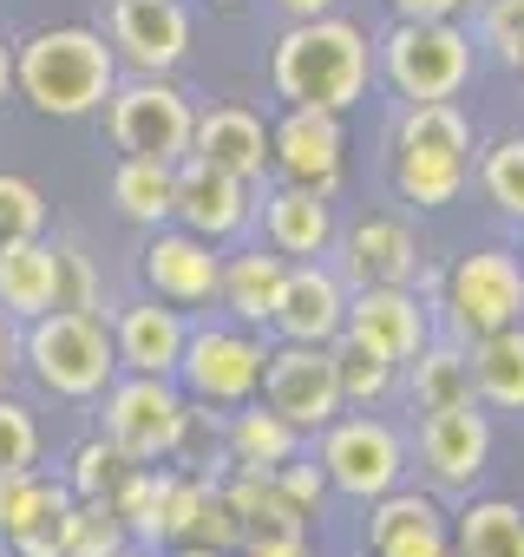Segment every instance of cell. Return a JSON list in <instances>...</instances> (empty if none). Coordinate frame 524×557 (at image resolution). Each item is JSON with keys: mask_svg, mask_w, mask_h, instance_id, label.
Wrapping results in <instances>:
<instances>
[{"mask_svg": "<svg viewBox=\"0 0 524 557\" xmlns=\"http://www.w3.org/2000/svg\"><path fill=\"white\" fill-rule=\"evenodd\" d=\"M380 79L367 27L322 14V21H289L270 53V86L283 106H315V112H354L367 86Z\"/></svg>", "mask_w": 524, "mask_h": 557, "instance_id": "6da1fadb", "label": "cell"}, {"mask_svg": "<svg viewBox=\"0 0 524 557\" xmlns=\"http://www.w3.org/2000/svg\"><path fill=\"white\" fill-rule=\"evenodd\" d=\"M14 86L40 119H92L118 92V47L92 27H40L14 53Z\"/></svg>", "mask_w": 524, "mask_h": 557, "instance_id": "7a4b0ae2", "label": "cell"}, {"mask_svg": "<svg viewBox=\"0 0 524 557\" xmlns=\"http://www.w3.org/2000/svg\"><path fill=\"white\" fill-rule=\"evenodd\" d=\"M21 355L34 381L60 400H99L118 381V342L99 309H47L40 322H27Z\"/></svg>", "mask_w": 524, "mask_h": 557, "instance_id": "3957f363", "label": "cell"}, {"mask_svg": "<svg viewBox=\"0 0 524 557\" xmlns=\"http://www.w3.org/2000/svg\"><path fill=\"white\" fill-rule=\"evenodd\" d=\"M374 66L400 92V106L459 99L478 73V40L459 21H394L387 34H374Z\"/></svg>", "mask_w": 524, "mask_h": 557, "instance_id": "277c9868", "label": "cell"}, {"mask_svg": "<svg viewBox=\"0 0 524 557\" xmlns=\"http://www.w3.org/2000/svg\"><path fill=\"white\" fill-rule=\"evenodd\" d=\"M270 329H242V322H203L184 342L177 361V387L190 394V407H249L262 394V368H270Z\"/></svg>", "mask_w": 524, "mask_h": 557, "instance_id": "5b68a950", "label": "cell"}, {"mask_svg": "<svg viewBox=\"0 0 524 557\" xmlns=\"http://www.w3.org/2000/svg\"><path fill=\"white\" fill-rule=\"evenodd\" d=\"M99 420H105V440L138 459V466H158L171 459L184 440H190V394L171 381V374H118L105 394H99Z\"/></svg>", "mask_w": 524, "mask_h": 557, "instance_id": "8992f818", "label": "cell"}, {"mask_svg": "<svg viewBox=\"0 0 524 557\" xmlns=\"http://www.w3.org/2000/svg\"><path fill=\"white\" fill-rule=\"evenodd\" d=\"M315 459H322V472H328V492H341V498H354V505L387 498L394 485H407V466H413L400 426L380 420V413H367V407L328 420Z\"/></svg>", "mask_w": 524, "mask_h": 557, "instance_id": "52a82bcc", "label": "cell"}, {"mask_svg": "<svg viewBox=\"0 0 524 557\" xmlns=\"http://www.w3.org/2000/svg\"><path fill=\"white\" fill-rule=\"evenodd\" d=\"M524 322V256L504 243L465 249L446 275V329L459 342H485Z\"/></svg>", "mask_w": 524, "mask_h": 557, "instance_id": "ba28073f", "label": "cell"}, {"mask_svg": "<svg viewBox=\"0 0 524 557\" xmlns=\"http://www.w3.org/2000/svg\"><path fill=\"white\" fill-rule=\"evenodd\" d=\"M105 125H112V145L125 158L184 164L190 158V132H197V106L171 86V73H132L105 99Z\"/></svg>", "mask_w": 524, "mask_h": 557, "instance_id": "9c48e42d", "label": "cell"}, {"mask_svg": "<svg viewBox=\"0 0 524 557\" xmlns=\"http://www.w3.org/2000/svg\"><path fill=\"white\" fill-rule=\"evenodd\" d=\"M262 407H276L296 433H322L328 420L348 413L341 400V374H335V348H309V342H276L270 368H262Z\"/></svg>", "mask_w": 524, "mask_h": 557, "instance_id": "30bf717a", "label": "cell"}, {"mask_svg": "<svg viewBox=\"0 0 524 557\" xmlns=\"http://www.w3.org/2000/svg\"><path fill=\"white\" fill-rule=\"evenodd\" d=\"M413 453H420V472H426L433 492H472L478 472L491 466V413H485V400L420 413Z\"/></svg>", "mask_w": 524, "mask_h": 557, "instance_id": "8fae6325", "label": "cell"}, {"mask_svg": "<svg viewBox=\"0 0 524 557\" xmlns=\"http://www.w3.org/2000/svg\"><path fill=\"white\" fill-rule=\"evenodd\" d=\"M138 269H145L151 296H164L177 309H210L216 283H223V243H210L184 223H158L138 249Z\"/></svg>", "mask_w": 524, "mask_h": 557, "instance_id": "7c38bea8", "label": "cell"}, {"mask_svg": "<svg viewBox=\"0 0 524 557\" xmlns=\"http://www.w3.org/2000/svg\"><path fill=\"white\" fill-rule=\"evenodd\" d=\"M270 158H276V177L335 197L341 177H348V125H341V112L289 106V112L270 125Z\"/></svg>", "mask_w": 524, "mask_h": 557, "instance_id": "4fadbf2b", "label": "cell"}, {"mask_svg": "<svg viewBox=\"0 0 524 557\" xmlns=\"http://www.w3.org/2000/svg\"><path fill=\"white\" fill-rule=\"evenodd\" d=\"M348 275L328 269V262H289L283 275V296H276V315H270V335L276 342H309V348H335L348 335Z\"/></svg>", "mask_w": 524, "mask_h": 557, "instance_id": "5bb4252c", "label": "cell"}, {"mask_svg": "<svg viewBox=\"0 0 524 557\" xmlns=\"http://www.w3.org/2000/svg\"><path fill=\"white\" fill-rule=\"evenodd\" d=\"M367 557H459L452 550V511L439 492L394 485L367 505Z\"/></svg>", "mask_w": 524, "mask_h": 557, "instance_id": "9a60e30c", "label": "cell"}, {"mask_svg": "<svg viewBox=\"0 0 524 557\" xmlns=\"http://www.w3.org/2000/svg\"><path fill=\"white\" fill-rule=\"evenodd\" d=\"M348 335L407 368L433 342V309L420 302L413 283H367V289L348 296Z\"/></svg>", "mask_w": 524, "mask_h": 557, "instance_id": "2e32d148", "label": "cell"}, {"mask_svg": "<svg viewBox=\"0 0 524 557\" xmlns=\"http://www.w3.org/2000/svg\"><path fill=\"white\" fill-rule=\"evenodd\" d=\"M341 275L348 289H367V283H420L426 275V249H420V230L394 210H374L361 223H348L341 236Z\"/></svg>", "mask_w": 524, "mask_h": 557, "instance_id": "e0dca14e", "label": "cell"}, {"mask_svg": "<svg viewBox=\"0 0 524 557\" xmlns=\"http://www.w3.org/2000/svg\"><path fill=\"white\" fill-rule=\"evenodd\" d=\"M118 66L132 73H177L190 53V8L184 0H112V21H105Z\"/></svg>", "mask_w": 524, "mask_h": 557, "instance_id": "ac0fdd59", "label": "cell"}, {"mask_svg": "<svg viewBox=\"0 0 524 557\" xmlns=\"http://www.w3.org/2000/svg\"><path fill=\"white\" fill-rule=\"evenodd\" d=\"M255 210H262V243H270L276 256H289V262H322L335 249V236H341L335 197H322L309 184H289V177H276L270 190H262Z\"/></svg>", "mask_w": 524, "mask_h": 557, "instance_id": "d6986e66", "label": "cell"}, {"mask_svg": "<svg viewBox=\"0 0 524 557\" xmlns=\"http://www.w3.org/2000/svg\"><path fill=\"white\" fill-rule=\"evenodd\" d=\"M177 223L210 236V243H236L249 223H255V184L216 171L210 158H184L177 164Z\"/></svg>", "mask_w": 524, "mask_h": 557, "instance_id": "ffe728a7", "label": "cell"}, {"mask_svg": "<svg viewBox=\"0 0 524 557\" xmlns=\"http://www.w3.org/2000/svg\"><path fill=\"white\" fill-rule=\"evenodd\" d=\"M112 342H118V374H171L177 381L190 315L164 296H145V302H125L112 315Z\"/></svg>", "mask_w": 524, "mask_h": 557, "instance_id": "44dd1931", "label": "cell"}, {"mask_svg": "<svg viewBox=\"0 0 524 557\" xmlns=\"http://www.w3.org/2000/svg\"><path fill=\"white\" fill-rule=\"evenodd\" d=\"M190 151H197V158H210L216 171H229V177L255 184V190L276 177V158H270V119L249 112V106H210V112H197Z\"/></svg>", "mask_w": 524, "mask_h": 557, "instance_id": "7402d4cb", "label": "cell"}, {"mask_svg": "<svg viewBox=\"0 0 524 557\" xmlns=\"http://www.w3.org/2000/svg\"><path fill=\"white\" fill-rule=\"evenodd\" d=\"M47 309H60V243L27 236L0 249V315L14 322H40Z\"/></svg>", "mask_w": 524, "mask_h": 557, "instance_id": "603a6c76", "label": "cell"}, {"mask_svg": "<svg viewBox=\"0 0 524 557\" xmlns=\"http://www.w3.org/2000/svg\"><path fill=\"white\" fill-rule=\"evenodd\" d=\"M283 275H289V256H276L270 243L262 249H236L223 256V283H216V309L242 329H270L276 315V296H283Z\"/></svg>", "mask_w": 524, "mask_h": 557, "instance_id": "cb8c5ba5", "label": "cell"}, {"mask_svg": "<svg viewBox=\"0 0 524 557\" xmlns=\"http://www.w3.org/2000/svg\"><path fill=\"white\" fill-rule=\"evenodd\" d=\"M223 453H229V472H276L302 453V433L276 413V407H229V426H223Z\"/></svg>", "mask_w": 524, "mask_h": 557, "instance_id": "d4e9b609", "label": "cell"}, {"mask_svg": "<svg viewBox=\"0 0 524 557\" xmlns=\"http://www.w3.org/2000/svg\"><path fill=\"white\" fill-rule=\"evenodd\" d=\"M400 381H407V400H413L420 413L478 400V387H472V342H459V335L439 342V335H433V342L400 368Z\"/></svg>", "mask_w": 524, "mask_h": 557, "instance_id": "484cf974", "label": "cell"}, {"mask_svg": "<svg viewBox=\"0 0 524 557\" xmlns=\"http://www.w3.org/2000/svg\"><path fill=\"white\" fill-rule=\"evenodd\" d=\"M112 203L138 230L177 223V164H164V158H118L112 164Z\"/></svg>", "mask_w": 524, "mask_h": 557, "instance_id": "4316f807", "label": "cell"}, {"mask_svg": "<svg viewBox=\"0 0 524 557\" xmlns=\"http://www.w3.org/2000/svg\"><path fill=\"white\" fill-rule=\"evenodd\" d=\"M459 557H524V505L517 498H465L452 511Z\"/></svg>", "mask_w": 524, "mask_h": 557, "instance_id": "83f0119b", "label": "cell"}, {"mask_svg": "<svg viewBox=\"0 0 524 557\" xmlns=\"http://www.w3.org/2000/svg\"><path fill=\"white\" fill-rule=\"evenodd\" d=\"M223 492H229V505L242 518V537H309V518L276 485V472H229Z\"/></svg>", "mask_w": 524, "mask_h": 557, "instance_id": "f1b7e54d", "label": "cell"}, {"mask_svg": "<svg viewBox=\"0 0 524 557\" xmlns=\"http://www.w3.org/2000/svg\"><path fill=\"white\" fill-rule=\"evenodd\" d=\"M394 151H426V158H465V164H472V119L459 112V99L400 106V119H394Z\"/></svg>", "mask_w": 524, "mask_h": 557, "instance_id": "f546056e", "label": "cell"}, {"mask_svg": "<svg viewBox=\"0 0 524 557\" xmlns=\"http://www.w3.org/2000/svg\"><path fill=\"white\" fill-rule=\"evenodd\" d=\"M472 387L491 413H524V322L472 342Z\"/></svg>", "mask_w": 524, "mask_h": 557, "instance_id": "4dcf8cb0", "label": "cell"}, {"mask_svg": "<svg viewBox=\"0 0 524 557\" xmlns=\"http://www.w3.org/2000/svg\"><path fill=\"white\" fill-rule=\"evenodd\" d=\"M73 511H79L73 485H66V479H40L34 498H27V511H21V524L8 531V544H14L21 557H66Z\"/></svg>", "mask_w": 524, "mask_h": 557, "instance_id": "1f68e13d", "label": "cell"}, {"mask_svg": "<svg viewBox=\"0 0 524 557\" xmlns=\"http://www.w3.org/2000/svg\"><path fill=\"white\" fill-rule=\"evenodd\" d=\"M465 184H472V164H465V158L394 151V190H400V203H413V210H446V203L465 197Z\"/></svg>", "mask_w": 524, "mask_h": 557, "instance_id": "d6a6232c", "label": "cell"}, {"mask_svg": "<svg viewBox=\"0 0 524 557\" xmlns=\"http://www.w3.org/2000/svg\"><path fill=\"white\" fill-rule=\"evenodd\" d=\"M171 485H177V472H158V466H132V472H125V485L112 492V505H118V518L132 524V544H164Z\"/></svg>", "mask_w": 524, "mask_h": 557, "instance_id": "836d02e7", "label": "cell"}, {"mask_svg": "<svg viewBox=\"0 0 524 557\" xmlns=\"http://www.w3.org/2000/svg\"><path fill=\"white\" fill-rule=\"evenodd\" d=\"M335 374H341V400H348V407H380V400L400 387V361L374 355V348L354 342V335L335 342Z\"/></svg>", "mask_w": 524, "mask_h": 557, "instance_id": "e575fe53", "label": "cell"}, {"mask_svg": "<svg viewBox=\"0 0 524 557\" xmlns=\"http://www.w3.org/2000/svg\"><path fill=\"white\" fill-rule=\"evenodd\" d=\"M478 190H485V203H491L498 216L524 223V132L498 138V145L478 158Z\"/></svg>", "mask_w": 524, "mask_h": 557, "instance_id": "d590c367", "label": "cell"}, {"mask_svg": "<svg viewBox=\"0 0 524 557\" xmlns=\"http://www.w3.org/2000/svg\"><path fill=\"white\" fill-rule=\"evenodd\" d=\"M478 53L504 73H524V0H478Z\"/></svg>", "mask_w": 524, "mask_h": 557, "instance_id": "8d00e7d4", "label": "cell"}, {"mask_svg": "<svg viewBox=\"0 0 524 557\" xmlns=\"http://www.w3.org/2000/svg\"><path fill=\"white\" fill-rule=\"evenodd\" d=\"M118 550H132V524L118 518V505L112 498H79L66 557H118Z\"/></svg>", "mask_w": 524, "mask_h": 557, "instance_id": "74e56055", "label": "cell"}, {"mask_svg": "<svg viewBox=\"0 0 524 557\" xmlns=\"http://www.w3.org/2000/svg\"><path fill=\"white\" fill-rule=\"evenodd\" d=\"M138 459H125L105 433L99 440H86L79 453H73V472H66V485H73V498H112L118 485H125V472H132Z\"/></svg>", "mask_w": 524, "mask_h": 557, "instance_id": "f35d334b", "label": "cell"}, {"mask_svg": "<svg viewBox=\"0 0 524 557\" xmlns=\"http://www.w3.org/2000/svg\"><path fill=\"white\" fill-rule=\"evenodd\" d=\"M40 230H47V197H40L27 177L0 171V249H8V243H27V236H40Z\"/></svg>", "mask_w": 524, "mask_h": 557, "instance_id": "ab89813d", "label": "cell"}, {"mask_svg": "<svg viewBox=\"0 0 524 557\" xmlns=\"http://www.w3.org/2000/svg\"><path fill=\"white\" fill-rule=\"evenodd\" d=\"M190 544H210V550H242V518L223 492V479H203V505H197V524H190Z\"/></svg>", "mask_w": 524, "mask_h": 557, "instance_id": "60d3db41", "label": "cell"}, {"mask_svg": "<svg viewBox=\"0 0 524 557\" xmlns=\"http://www.w3.org/2000/svg\"><path fill=\"white\" fill-rule=\"evenodd\" d=\"M40 459V426L21 400L0 394V466H34Z\"/></svg>", "mask_w": 524, "mask_h": 557, "instance_id": "b9f144b4", "label": "cell"}, {"mask_svg": "<svg viewBox=\"0 0 524 557\" xmlns=\"http://www.w3.org/2000/svg\"><path fill=\"white\" fill-rule=\"evenodd\" d=\"M60 309H99V269L79 243H60Z\"/></svg>", "mask_w": 524, "mask_h": 557, "instance_id": "7bdbcfd3", "label": "cell"}, {"mask_svg": "<svg viewBox=\"0 0 524 557\" xmlns=\"http://www.w3.org/2000/svg\"><path fill=\"white\" fill-rule=\"evenodd\" d=\"M276 485L296 498V511L302 518H322V505H328V472H322V459H289V466H276Z\"/></svg>", "mask_w": 524, "mask_h": 557, "instance_id": "ee69618b", "label": "cell"}, {"mask_svg": "<svg viewBox=\"0 0 524 557\" xmlns=\"http://www.w3.org/2000/svg\"><path fill=\"white\" fill-rule=\"evenodd\" d=\"M34 485H40V472H34V466H0V537L21 524V511H27Z\"/></svg>", "mask_w": 524, "mask_h": 557, "instance_id": "f6af8a7d", "label": "cell"}, {"mask_svg": "<svg viewBox=\"0 0 524 557\" xmlns=\"http://www.w3.org/2000/svg\"><path fill=\"white\" fill-rule=\"evenodd\" d=\"M197 505H203V479H177V485H171V518H164V544H190Z\"/></svg>", "mask_w": 524, "mask_h": 557, "instance_id": "bcb514c9", "label": "cell"}, {"mask_svg": "<svg viewBox=\"0 0 524 557\" xmlns=\"http://www.w3.org/2000/svg\"><path fill=\"white\" fill-rule=\"evenodd\" d=\"M394 21H459L472 0H387Z\"/></svg>", "mask_w": 524, "mask_h": 557, "instance_id": "7dc6e473", "label": "cell"}, {"mask_svg": "<svg viewBox=\"0 0 524 557\" xmlns=\"http://www.w3.org/2000/svg\"><path fill=\"white\" fill-rule=\"evenodd\" d=\"M236 557H315L309 537H242Z\"/></svg>", "mask_w": 524, "mask_h": 557, "instance_id": "c3c4849f", "label": "cell"}, {"mask_svg": "<svg viewBox=\"0 0 524 557\" xmlns=\"http://www.w3.org/2000/svg\"><path fill=\"white\" fill-rule=\"evenodd\" d=\"M341 0H276V14L283 21H322V14H335Z\"/></svg>", "mask_w": 524, "mask_h": 557, "instance_id": "681fc988", "label": "cell"}, {"mask_svg": "<svg viewBox=\"0 0 524 557\" xmlns=\"http://www.w3.org/2000/svg\"><path fill=\"white\" fill-rule=\"evenodd\" d=\"M14 361H21V335H14V315H0V387H8Z\"/></svg>", "mask_w": 524, "mask_h": 557, "instance_id": "f907efd6", "label": "cell"}, {"mask_svg": "<svg viewBox=\"0 0 524 557\" xmlns=\"http://www.w3.org/2000/svg\"><path fill=\"white\" fill-rule=\"evenodd\" d=\"M14 92V47H0V99Z\"/></svg>", "mask_w": 524, "mask_h": 557, "instance_id": "816d5d0a", "label": "cell"}, {"mask_svg": "<svg viewBox=\"0 0 524 557\" xmlns=\"http://www.w3.org/2000/svg\"><path fill=\"white\" fill-rule=\"evenodd\" d=\"M177 557H229V550H210V544H177Z\"/></svg>", "mask_w": 524, "mask_h": 557, "instance_id": "f5cc1de1", "label": "cell"}, {"mask_svg": "<svg viewBox=\"0 0 524 557\" xmlns=\"http://www.w3.org/2000/svg\"><path fill=\"white\" fill-rule=\"evenodd\" d=\"M210 8H242V0H210Z\"/></svg>", "mask_w": 524, "mask_h": 557, "instance_id": "db71d44e", "label": "cell"}, {"mask_svg": "<svg viewBox=\"0 0 524 557\" xmlns=\"http://www.w3.org/2000/svg\"><path fill=\"white\" fill-rule=\"evenodd\" d=\"M517 256H524V223H517Z\"/></svg>", "mask_w": 524, "mask_h": 557, "instance_id": "11a10c76", "label": "cell"}, {"mask_svg": "<svg viewBox=\"0 0 524 557\" xmlns=\"http://www.w3.org/2000/svg\"><path fill=\"white\" fill-rule=\"evenodd\" d=\"M118 557H138V544H132V550H118Z\"/></svg>", "mask_w": 524, "mask_h": 557, "instance_id": "9f6ffc18", "label": "cell"}, {"mask_svg": "<svg viewBox=\"0 0 524 557\" xmlns=\"http://www.w3.org/2000/svg\"><path fill=\"white\" fill-rule=\"evenodd\" d=\"M472 8H478V0H472Z\"/></svg>", "mask_w": 524, "mask_h": 557, "instance_id": "6f0895ef", "label": "cell"}]
</instances>
